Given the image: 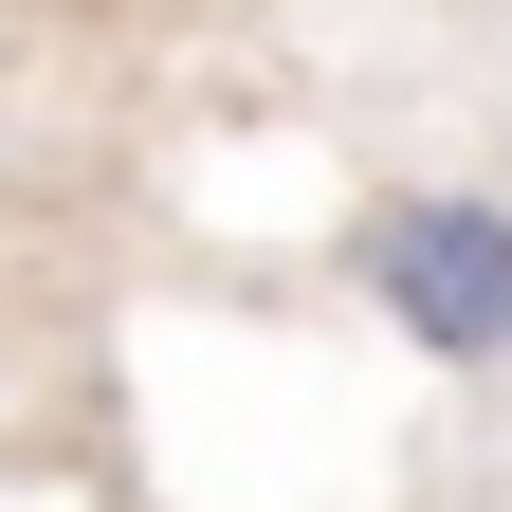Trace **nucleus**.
Returning a JSON list of instances; mask_svg holds the SVG:
<instances>
[{
  "mask_svg": "<svg viewBox=\"0 0 512 512\" xmlns=\"http://www.w3.org/2000/svg\"><path fill=\"white\" fill-rule=\"evenodd\" d=\"M348 293H366L421 366L494 384V366H512V202H494V183H403V202H366V220H348Z\"/></svg>",
  "mask_w": 512,
  "mask_h": 512,
  "instance_id": "nucleus-1",
  "label": "nucleus"
}]
</instances>
